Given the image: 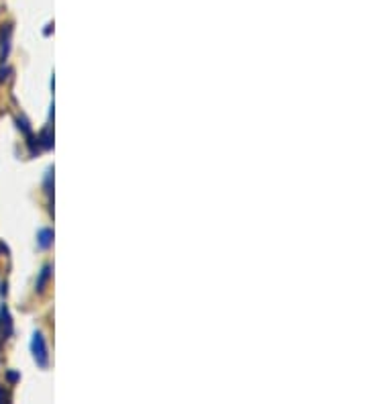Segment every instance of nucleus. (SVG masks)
<instances>
[{
  "label": "nucleus",
  "instance_id": "nucleus-5",
  "mask_svg": "<svg viewBox=\"0 0 367 404\" xmlns=\"http://www.w3.org/2000/svg\"><path fill=\"white\" fill-rule=\"evenodd\" d=\"M49 271H51V268H49V266H46V268H43V271H41V276H39V280H37V290H43V286H46L47 278H49Z\"/></svg>",
  "mask_w": 367,
  "mask_h": 404
},
{
  "label": "nucleus",
  "instance_id": "nucleus-6",
  "mask_svg": "<svg viewBox=\"0 0 367 404\" xmlns=\"http://www.w3.org/2000/svg\"><path fill=\"white\" fill-rule=\"evenodd\" d=\"M4 398H6V394H4V390L0 388V403H2V400H4Z\"/></svg>",
  "mask_w": 367,
  "mask_h": 404
},
{
  "label": "nucleus",
  "instance_id": "nucleus-1",
  "mask_svg": "<svg viewBox=\"0 0 367 404\" xmlns=\"http://www.w3.org/2000/svg\"><path fill=\"white\" fill-rule=\"evenodd\" d=\"M31 353H33V358H35V361H37L39 368H47V363H49V353H47V345L41 331H35V333H33V339H31Z\"/></svg>",
  "mask_w": 367,
  "mask_h": 404
},
{
  "label": "nucleus",
  "instance_id": "nucleus-4",
  "mask_svg": "<svg viewBox=\"0 0 367 404\" xmlns=\"http://www.w3.org/2000/svg\"><path fill=\"white\" fill-rule=\"evenodd\" d=\"M37 239H39V247H41V249H47V247L53 243V231L43 229V231L39 233V237H37Z\"/></svg>",
  "mask_w": 367,
  "mask_h": 404
},
{
  "label": "nucleus",
  "instance_id": "nucleus-2",
  "mask_svg": "<svg viewBox=\"0 0 367 404\" xmlns=\"http://www.w3.org/2000/svg\"><path fill=\"white\" fill-rule=\"evenodd\" d=\"M0 331H2V335H4V339L13 333V323H11V314L9 311L2 306L0 309Z\"/></svg>",
  "mask_w": 367,
  "mask_h": 404
},
{
  "label": "nucleus",
  "instance_id": "nucleus-3",
  "mask_svg": "<svg viewBox=\"0 0 367 404\" xmlns=\"http://www.w3.org/2000/svg\"><path fill=\"white\" fill-rule=\"evenodd\" d=\"M11 35H13V27L6 25V29H2V61L9 58V51H11Z\"/></svg>",
  "mask_w": 367,
  "mask_h": 404
}]
</instances>
